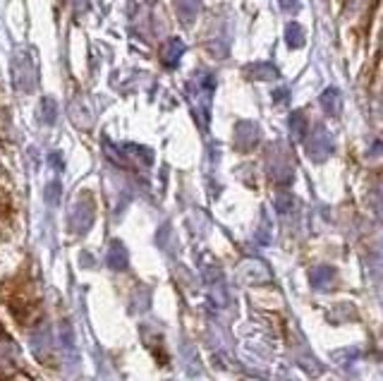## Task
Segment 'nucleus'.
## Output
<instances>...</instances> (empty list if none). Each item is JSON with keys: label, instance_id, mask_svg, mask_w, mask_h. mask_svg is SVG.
I'll use <instances>...</instances> for the list:
<instances>
[]
</instances>
